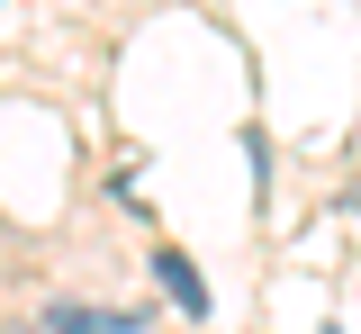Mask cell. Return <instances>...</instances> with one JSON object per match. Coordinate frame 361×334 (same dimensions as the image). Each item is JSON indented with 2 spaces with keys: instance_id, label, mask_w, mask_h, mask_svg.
<instances>
[{
  "instance_id": "cell-2",
  "label": "cell",
  "mask_w": 361,
  "mask_h": 334,
  "mask_svg": "<svg viewBox=\"0 0 361 334\" xmlns=\"http://www.w3.org/2000/svg\"><path fill=\"white\" fill-rule=\"evenodd\" d=\"M45 334H109V316L82 307V298H54V307H45Z\"/></svg>"
},
{
  "instance_id": "cell-3",
  "label": "cell",
  "mask_w": 361,
  "mask_h": 334,
  "mask_svg": "<svg viewBox=\"0 0 361 334\" xmlns=\"http://www.w3.org/2000/svg\"><path fill=\"white\" fill-rule=\"evenodd\" d=\"M0 334H37V326H0Z\"/></svg>"
},
{
  "instance_id": "cell-1",
  "label": "cell",
  "mask_w": 361,
  "mask_h": 334,
  "mask_svg": "<svg viewBox=\"0 0 361 334\" xmlns=\"http://www.w3.org/2000/svg\"><path fill=\"white\" fill-rule=\"evenodd\" d=\"M154 280H163V298H180V316H208V280H199V262L190 253H154Z\"/></svg>"
}]
</instances>
